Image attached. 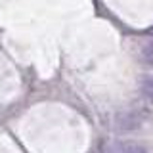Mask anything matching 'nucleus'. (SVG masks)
<instances>
[{"label": "nucleus", "instance_id": "nucleus-3", "mask_svg": "<svg viewBox=\"0 0 153 153\" xmlns=\"http://www.w3.org/2000/svg\"><path fill=\"white\" fill-rule=\"evenodd\" d=\"M117 149H123V151H143V147L142 146H130V143H123V146H119Z\"/></svg>", "mask_w": 153, "mask_h": 153}, {"label": "nucleus", "instance_id": "nucleus-2", "mask_svg": "<svg viewBox=\"0 0 153 153\" xmlns=\"http://www.w3.org/2000/svg\"><path fill=\"white\" fill-rule=\"evenodd\" d=\"M140 88H142L143 98H147L149 102H153V76H143L142 82H140Z\"/></svg>", "mask_w": 153, "mask_h": 153}, {"label": "nucleus", "instance_id": "nucleus-1", "mask_svg": "<svg viewBox=\"0 0 153 153\" xmlns=\"http://www.w3.org/2000/svg\"><path fill=\"white\" fill-rule=\"evenodd\" d=\"M140 59L146 65H153V38L146 40L140 46Z\"/></svg>", "mask_w": 153, "mask_h": 153}]
</instances>
